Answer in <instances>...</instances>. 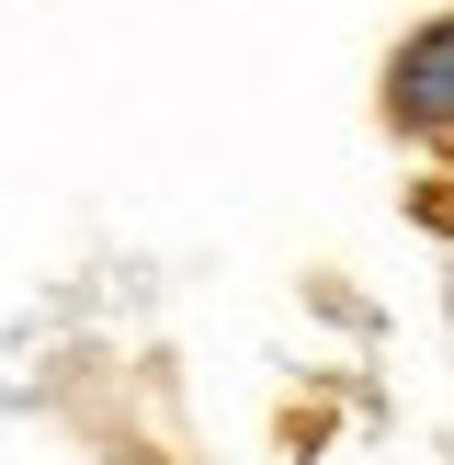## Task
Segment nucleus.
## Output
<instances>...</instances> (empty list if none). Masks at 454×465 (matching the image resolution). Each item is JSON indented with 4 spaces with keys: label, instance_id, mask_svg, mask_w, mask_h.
<instances>
[{
    "label": "nucleus",
    "instance_id": "f257e3e1",
    "mask_svg": "<svg viewBox=\"0 0 454 465\" xmlns=\"http://www.w3.org/2000/svg\"><path fill=\"white\" fill-rule=\"evenodd\" d=\"M386 125L398 136H454V12L398 35V57H386Z\"/></svg>",
    "mask_w": 454,
    "mask_h": 465
}]
</instances>
